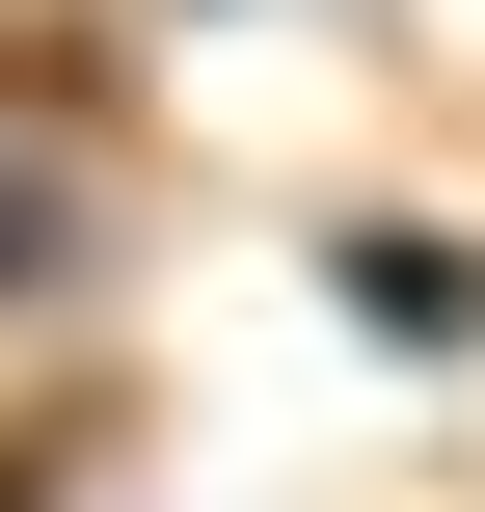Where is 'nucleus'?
Wrapping results in <instances>:
<instances>
[{
  "label": "nucleus",
  "mask_w": 485,
  "mask_h": 512,
  "mask_svg": "<svg viewBox=\"0 0 485 512\" xmlns=\"http://www.w3.org/2000/svg\"><path fill=\"white\" fill-rule=\"evenodd\" d=\"M0 512H27V459H0Z\"/></svg>",
  "instance_id": "obj_1"
}]
</instances>
